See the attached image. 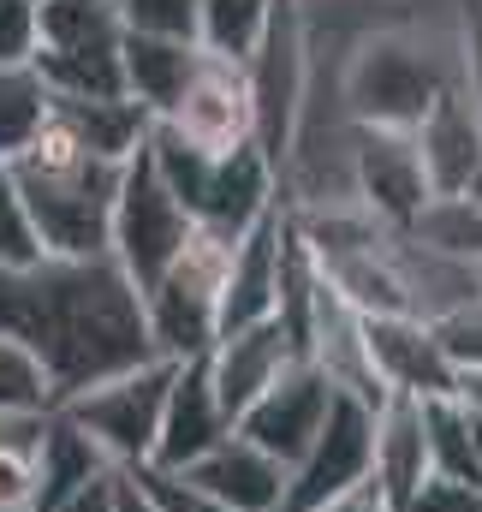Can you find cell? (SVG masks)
Listing matches in <instances>:
<instances>
[{"instance_id": "obj_1", "label": "cell", "mask_w": 482, "mask_h": 512, "mask_svg": "<svg viewBox=\"0 0 482 512\" xmlns=\"http://www.w3.org/2000/svg\"><path fill=\"white\" fill-rule=\"evenodd\" d=\"M0 334L24 340L42 358L54 405L155 358L143 328V298L108 256L36 262L24 274L0 268Z\"/></svg>"}, {"instance_id": "obj_25", "label": "cell", "mask_w": 482, "mask_h": 512, "mask_svg": "<svg viewBox=\"0 0 482 512\" xmlns=\"http://www.w3.org/2000/svg\"><path fill=\"white\" fill-rule=\"evenodd\" d=\"M417 417H423V441H429V471L453 477V483H477V465H471V411L459 405V393L417 399Z\"/></svg>"}, {"instance_id": "obj_9", "label": "cell", "mask_w": 482, "mask_h": 512, "mask_svg": "<svg viewBox=\"0 0 482 512\" xmlns=\"http://www.w3.org/2000/svg\"><path fill=\"white\" fill-rule=\"evenodd\" d=\"M328 405H334V387L328 376L310 364V358H298V364H286V376L268 387L256 405H244V417L233 423V435H244L250 447H262L274 465H298L304 459V447L316 441V429H322V417H328Z\"/></svg>"}, {"instance_id": "obj_34", "label": "cell", "mask_w": 482, "mask_h": 512, "mask_svg": "<svg viewBox=\"0 0 482 512\" xmlns=\"http://www.w3.org/2000/svg\"><path fill=\"white\" fill-rule=\"evenodd\" d=\"M54 512H120V471H108V477L84 483L72 501H60Z\"/></svg>"}, {"instance_id": "obj_17", "label": "cell", "mask_w": 482, "mask_h": 512, "mask_svg": "<svg viewBox=\"0 0 482 512\" xmlns=\"http://www.w3.org/2000/svg\"><path fill=\"white\" fill-rule=\"evenodd\" d=\"M191 483L215 501L221 512H280L286 495V465H274L262 447H250L244 435H227L221 447H209L191 465Z\"/></svg>"}, {"instance_id": "obj_28", "label": "cell", "mask_w": 482, "mask_h": 512, "mask_svg": "<svg viewBox=\"0 0 482 512\" xmlns=\"http://www.w3.org/2000/svg\"><path fill=\"white\" fill-rule=\"evenodd\" d=\"M125 483H131V495L143 501L149 512H221L197 483H191V471H173V465H131V471H120Z\"/></svg>"}, {"instance_id": "obj_35", "label": "cell", "mask_w": 482, "mask_h": 512, "mask_svg": "<svg viewBox=\"0 0 482 512\" xmlns=\"http://www.w3.org/2000/svg\"><path fill=\"white\" fill-rule=\"evenodd\" d=\"M453 393H459V405H465V411H477V417H482V370L459 376V382H453Z\"/></svg>"}, {"instance_id": "obj_18", "label": "cell", "mask_w": 482, "mask_h": 512, "mask_svg": "<svg viewBox=\"0 0 482 512\" xmlns=\"http://www.w3.org/2000/svg\"><path fill=\"white\" fill-rule=\"evenodd\" d=\"M197 66H203V48H197V42H167V36H120V84H125V96H131V102L155 120V126L179 108V96L191 90Z\"/></svg>"}, {"instance_id": "obj_23", "label": "cell", "mask_w": 482, "mask_h": 512, "mask_svg": "<svg viewBox=\"0 0 482 512\" xmlns=\"http://www.w3.org/2000/svg\"><path fill=\"white\" fill-rule=\"evenodd\" d=\"M268 18H274V0H203L197 6V48L244 66L262 48Z\"/></svg>"}, {"instance_id": "obj_38", "label": "cell", "mask_w": 482, "mask_h": 512, "mask_svg": "<svg viewBox=\"0 0 482 512\" xmlns=\"http://www.w3.org/2000/svg\"><path fill=\"white\" fill-rule=\"evenodd\" d=\"M465 12H471V18H482V0H465Z\"/></svg>"}, {"instance_id": "obj_30", "label": "cell", "mask_w": 482, "mask_h": 512, "mask_svg": "<svg viewBox=\"0 0 482 512\" xmlns=\"http://www.w3.org/2000/svg\"><path fill=\"white\" fill-rule=\"evenodd\" d=\"M42 262V245H36V227L24 215V197H18V179L12 167L0 161V268L6 274H24Z\"/></svg>"}, {"instance_id": "obj_37", "label": "cell", "mask_w": 482, "mask_h": 512, "mask_svg": "<svg viewBox=\"0 0 482 512\" xmlns=\"http://www.w3.org/2000/svg\"><path fill=\"white\" fill-rule=\"evenodd\" d=\"M465 197H477V203H482V161L471 167V179H465Z\"/></svg>"}, {"instance_id": "obj_12", "label": "cell", "mask_w": 482, "mask_h": 512, "mask_svg": "<svg viewBox=\"0 0 482 512\" xmlns=\"http://www.w3.org/2000/svg\"><path fill=\"white\" fill-rule=\"evenodd\" d=\"M286 364H298L292 340L280 322H250V328H233L221 334L209 352H203V370H209V387L221 399V411L239 423L244 405H256L268 387L286 376Z\"/></svg>"}, {"instance_id": "obj_4", "label": "cell", "mask_w": 482, "mask_h": 512, "mask_svg": "<svg viewBox=\"0 0 482 512\" xmlns=\"http://www.w3.org/2000/svg\"><path fill=\"white\" fill-rule=\"evenodd\" d=\"M233 239L197 227L179 262L143 292V328L149 352L161 364H191L221 340V274H227Z\"/></svg>"}, {"instance_id": "obj_14", "label": "cell", "mask_w": 482, "mask_h": 512, "mask_svg": "<svg viewBox=\"0 0 482 512\" xmlns=\"http://www.w3.org/2000/svg\"><path fill=\"white\" fill-rule=\"evenodd\" d=\"M363 352H369V370H375V382L387 393H405V399L453 393V370L435 352L429 322H417V316H375V322H363Z\"/></svg>"}, {"instance_id": "obj_2", "label": "cell", "mask_w": 482, "mask_h": 512, "mask_svg": "<svg viewBox=\"0 0 482 512\" xmlns=\"http://www.w3.org/2000/svg\"><path fill=\"white\" fill-rule=\"evenodd\" d=\"M465 78L459 66V30L429 36L417 24H369L352 36L340 66V108L352 126L417 131V120Z\"/></svg>"}, {"instance_id": "obj_26", "label": "cell", "mask_w": 482, "mask_h": 512, "mask_svg": "<svg viewBox=\"0 0 482 512\" xmlns=\"http://www.w3.org/2000/svg\"><path fill=\"white\" fill-rule=\"evenodd\" d=\"M48 411H54V382H48L42 358L24 340L0 334V423H12V417H48Z\"/></svg>"}, {"instance_id": "obj_19", "label": "cell", "mask_w": 482, "mask_h": 512, "mask_svg": "<svg viewBox=\"0 0 482 512\" xmlns=\"http://www.w3.org/2000/svg\"><path fill=\"white\" fill-rule=\"evenodd\" d=\"M30 465H36V507L30 512H54L60 501H72L84 483H96V477L114 471V465L102 459V447H96L84 429H72L60 411L42 417L36 447H30Z\"/></svg>"}, {"instance_id": "obj_16", "label": "cell", "mask_w": 482, "mask_h": 512, "mask_svg": "<svg viewBox=\"0 0 482 512\" xmlns=\"http://www.w3.org/2000/svg\"><path fill=\"white\" fill-rule=\"evenodd\" d=\"M417 155H423V173L435 191H465L471 167L482 161V108L471 102L465 78L453 90H441V102L417 120Z\"/></svg>"}, {"instance_id": "obj_7", "label": "cell", "mask_w": 482, "mask_h": 512, "mask_svg": "<svg viewBox=\"0 0 482 512\" xmlns=\"http://www.w3.org/2000/svg\"><path fill=\"white\" fill-rule=\"evenodd\" d=\"M369 435H375V411L363 399H352V393H334L316 441L286 471L280 512H328L352 489H363L369 483Z\"/></svg>"}, {"instance_id": "obj_32", "label": "cell", "mask_w": 482, "mask_h": 512, "mask_svg": "<svg viewBox=\"0 0 482 512\" xmlns=\"http://www.w3.org/2000/svg\"><path fill=\"white\" fill-rule=\"evenodd\" d=\"M399 512H482V489L477 483H453V477H435V471H429Z\"/></svg>"}, {"instance_id": "obj_31", "label": "cell", "mask_w": 482, "mask_h": 512, "mask_svg": "<svg viewBox=\"0 0 482 512\" xmlns=\"http://www.w3.org/2000/svg\"><path fill=\"white\" fill-rule=\"evenodd\" d=\"M36 6L42 0H0V66H30V54H36Z\"/></svg>"}, {"instance_id": "obj_27", "label": "cell", "mask_w": 482, "mask_h": 512, "mask_svg": "<svg viewBox=\"0 0 482 512\" xmlns=\"http://www.w3.org/2000/svg\"><path fill=\"white\" fill-rule=\"evenodd\" d=\"M429 334H435V352L447 358L453 382L482 370V292L453 304V310H441V316H429Z\"/></svg>"}, {"instance_id": "obj_20", "label": "cell", "mask_w": 482, "mask_h": 512, "mask_svg": "<svg viewBox=\"0 0 482 512\" xmlns=\"http://www.w3.org/2000/svg\"><path fill=\"white\" fill-rule=\"evenodd\" d=\"M54 126L66 131L84 155H96L108 167H125L143 149V137H149L155 120L131 96H96V102H60L54 96Z\"/></svg>"}, {"instance_id": "obj_24", "label": "cell", "mask_w": 482, "mask_h": 512, "mask_svg": "<svg viewBox=\"0 0 482 512\" xmlns=\"http://www.w3.org/2000/svg\"><path fill=\"white\" fill-rule=\"evenodd\" d=\"M54 120V96L36 66H0V161L24 155Z\"/></svg>"}, {"instance_id": "obj_6", "label": "cell", "mask_w": 482, "mask_h": 512, "mask_svg": "<svg viewBox=\"0 0 482 512\" xmlns=\"http://www.w3.org/2000/svg\"><path fill=\"white\" fill-rule=\"evenodd\" d=\"M167 382H173V364L149 358V364H137V370H125V376H108V382L60 399L54 411H60L72 429H84V435L102 447V459H108L114 471H131V465H143V459L155 453Z\"/></svg>"}, {"instance_id": "obj_8", "label": "cell", "mask_w": 482, "mask_h": 512, "mask_svg": "<svg viewBox=\"0 0 482 512\" xmlns=\"http://www.w3.org/2000/svg\"><path fill=\"white\" fill-rule=\"evenodd\" d=\"M435 197L417 137L393 126H352V203L387 233H405L417 209Z\"/></svg>"}, {"instance_id": "obj_3", "label": "cell", "mask_w": 482, "mask_h": 512, "mask_svg": "<svg viewBox=\"0 0 482 512\" xmlns=\"http://www.w3.org/2000/svg\"><path fill=\"white\" fill-rule=\"evenodd\" d=\"M6 167L18 179V197H24V215L36 227L42 262H96V256H108V215H114L120 167L84 155L54 120Z\"/></svg>"}, {"instance_id": "obj_21", "label": "cell", "mask_w": 482, "mask_h": 512, "mask_svg": "<svg viewBox=\"0 0 482 512\" xmlns=\"http://www.w3.org/2000/svg\"><path fill=\"white\" fill-rule=\"evenodd\" d=\"M120 36L125 30L114 0H42L36 6V54H120Z\"/></svg>"}, {"instance_id": "obj_15", "label": "cell", "mask_w": 482, "mask_h": 512, "mask_svg": "<svg viewBox=\"0 0 482 512\" xmlns=\"http://www.w3.org/2000/svg\"><path fill=\"white\" fill-rule=\"evenodd\" d=\"M423 477H429V441H423L417 399L387 393L375 411V435H369V483L381 495V512H399Z\"/></svg>"}, {"instance_id": "obj_13", "label": "cell", "mask_w": 482, "mask_h": 512, "mask_svg": "<svg viewBox=\"0 0 482 512\" xmlns=\"http://www.w3.org/2000/svg\"><path fill=\"white\" fill-rule=\"evenodd\" d=\"M227 435H233V417L221 411L203 358L173 364V382H167V405H161V429H155V453H149V465L191 471V465H197L209 447H221Z\"/></svg>"}, {"instance_id": "obj_33", "label": "cell", "mask_w": 482, "mask_h": 512, "mask_svg": "<svg viewBox=\"0 0 482 512\" xmlns=\"http://www.w3.org/2000/svg\"><path fill=\"white\" fill-rule=\"evenodd\" d=\"M459 66H465V90L471 102L482 108V18H459Z\"/></svg>"}, {"instance_id": "obj_22", "label": "cell", "mask_w": 482, "mask_h": 512, "mask_svg": "<svg viewBox=\"0 0 482 512\" xmlns=\"http://www.w3.org/2000/svg\"><path fill=\"white\" fill-rule=\"evenodd\" d=\"M405 239L453 268H482V203L465 191H435L405 227Z\"/></svg>"}, {"instance_id": "obj_36", "label": "cell", "mask_w": 482, "mask_h": 512, "mask_svg": "<svg viewBox=\"0 0 482 512\" xmlns=\"http://www.w3.org/2000/svg\"><path fill=\"white\" fill-rule=\"evenodd\" d=\"M120 512H149L137 495H131V483H125V477H120Z\"/></svg>"}, {"instance_id": "obj_29", "label": "cell", "mask_w": 482, "mask_h": 512, "mask_svg": "<svg viewBox=\"0 0 482 512\" xmlns=\"http://www.w3.org/2000/svg\"><path fill=\"white\" fill-rule=\"evenodd\" d=\"M197 6L203 0H114L125 36H167V42H197Z\"/></svg>"}, {"instance_id": "obj_5", "label": "cell", "mask_w": 482, "mask_h": 512, "mask_svg": "<svg viewBox=\"0 0 482 512\" xmlns=\"http://www.w3.org/2000/svg\"><path fill=\"white\" fill-rule=\"evenodd\" d=\"M197 221L173 203V191L155 179L149 155L137 149L120 167V185H114V215H108V262L120 268L125 280L137 286V298L179 262V251L191 245Z\"/></svg>"}, {"instance_id": "obj_10", "label": "cell", "mask_w": 482, "mask_h": 512, "mask_svg": "<svg viewBox=\"0 0 482 512\" xmlns=\"http://www.w3.org/2000/svg\"><path fill=\"white\" fill-rule=\"evenodd\" d=\"M161 126L179 131V137H185L191 149H203V155H233L244 143H256V108H250V78H244V66L203 54L191 90L179 96V108H173Z\"/></svg>"}, {"instance_id": "obj_11", "label": "cell", "mask_w": 482, "mask_h": 512, "mask_svg": "<svg viewBox=\"0 0 482 512\" xmlns=\"http://www.w3.org/2000/svg\"><path fill=\"white\" fill-rule=\"evenodd\" d=\"M286 239H292V215H286V203H274L256 227H244L239 239H233L227 274H221V334L250 328V322H274Z\"/></svg>"}]
</instances>
